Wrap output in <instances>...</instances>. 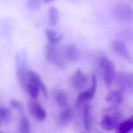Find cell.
<instances>
[{
    "mask_svg": "<svg viewBox=\"0 0 133 133\" xmlns=\"http://www.w3.org/2000/svg\"><path fill=\"white\" fill-rule=\"evenodd\" d=\"M123 115L116 106L108 108L103 114L100 122V126L104 130L111 131L115 129L122 121Z\"/></svg>",
    "mask_w": 133,
    "mask_h": 133,
    "instance_id": "obj_1",
    "label": "cell"
},
{
    "mask_svg": "<svg viewBox=\"0 0 133 133\" xmlns=\"http://www.w3.org/2000/svg\"><path fill=\"white\" fill-rule=\"evenodd\" d=\"M112 12L114 19L119 23L128 24L133 22V8L125 2L116 4Z\"/></svg>",
    "mask_w": 133,
    "mask_h": 133,
    "instance_id": "obj_2",
    "label": "cell"
},
{
    "mask_svg": "<svg viewBox=\"0 0 133 133\" xmlns=\"http://www.w3.org/2000/svg\"><path fill=\"white\" fill-rule=\"evenodd\" d=\"M16 77L22 88L25 89L28 81V72L26 70V54L21 51L16 56Z\"/></svg>",
    "mask_w": 133,
    "mask_h": 133,
    "instance_id": "obj_3",
    "label": "cell"
},
{
    "mask_svg": "<svg viewBox=\"0 0 133 133\" xmlns=\"http://www.w3.org/2000/svg\"><path fill=\"white\" fill-rule=\"evenodd\" d=\"M99 65L102 71L104 83L107 87H110L115 76V70L114 63L106 56L100 57Z\"/></svg>",
    "mask_w": 133,
    "mask_h": 133,
    "instance_id": "obj_4",
    "label": "cell"
},
{
    "mask_svg": "<svg viewBox=\"0 0 133 133\" xmlns=\"http://www.w3.org/2000/svg\"><path fill=\"white\" fill-rule=\"evenodd\" d=\"M114 81L119 89L133 92V73L118 72L115 75Z\"/></svg>",
    "mask_w": 133,
    "mask_h": 133,
    "instance_id": "obj_5",
    "label": "cell"
},
{
    "mask_svg": "<svg viewBox=\"0 0 133 133\" xmlns=\"http://www.w3.org/2000/svg\"><path fill=\"white\" fill-rule=\"evenodd\" d=\"M45 56L49 62L53 64L57 68L62 69L64 67V61L55 45L48 43L46 45Z\"/></svg>",
    "mask_w": 133,
    "mask_h": 133,
    "instance_id": "obj_6",
    "label": "cell"
},
{
    "mask_svg": "<svg viewBox=\"0 0 133 133\" xmlns=\"http://www.w3.org/2000/svg\"><path fill=\"white\" fill-rule=\"evenodd\" d=\"M97 86V77L95 74L92 75V84L88 90L80 93L75 101L76 108H79L83 104H86L87 102L90 101L94 96Z\"/></svg>",
    "mask_w": 133,
    "mask_h": 133,
    "instance_id": "obj_7",
    "label": "cell"
},
{
    "mask_svg": "<svg viewBox=\"0 0 133 133\" xmlns=\"http://www.w3.org/2000/svg\"><path fill=\"white\" fill-rule=\"evenodd\" d=\"M111 48L116 55L129 63H133V57L127 48L125 43L121 40H115L111 43Z\"/></svg>",
    "mask_w": 133,
    "mask_h": 133,
    "instance_id": "obj_8",
    "label": "cell"
},
{
    "mask_svg": "<svg viewBox=\"0 0 133 133\" xmlns=\"http://www.w3.org/2000/svg\"><path fill=\"white\" fill-rule=\"evenodd\" d=\"M28 108L31 116L37 121H43L45 119L46 112L36 99H32L28 101Z\"/></svg>",
    "mask_w": 133,
    "mask_h": 133,
    "instance_id": "obj_9",
    "label": "cell"
},
{
    "mask_svg": "<svg viewBox=\"0 0 133 133\" xmlns=\"http://www.w3.org/2000/svg\"><path fill=\"white\" fill-rule=\"evenodd\" d=\"M70 81L74 89L81 90L87 84V76L81 69H77L71 76Z\"/></svg>",
    "mask_w": 133,
    "mask_h": 133,
    "instance_id": "obj_10",
    "label": "cell"
},
{
    "mask_svg": "<svg viewBox=\"0 0 133 133\" xmlns=\"http://www.w3.org/2000/svg\"><path fill=\"white\" fill-rule=\"evenodd\" d=\"M124 91L121 89L110 91L105 96V100L114 106L120 104L124 99Z\"/></svg>",
    "mask_w": 133,
    "mask_h": 133,
    "instance_id": "obj_11",
    "label": "cell"
},
{
    "mask_svg": "<svg viewBox=\"0 0 133 133\" xmlns=\"http://www.w3.org/2000/svg\"><path fill=\"white\" fill-rule=\"evenodd\" d=\"M28 81L37 86L43 94L45 96H47V90L46 85L37 73L33 71H29Z\"/></svg>",
    "mask_w": 133,
    "mask_h": 133,
    "instance_id": "obj_12",
    "label": "cell"
},
{
    "mask_svg": "<svg viewBox=\"0 0 133 133\" xmlns=\"http://www.w3.org/2000/svg\"><path fill=\"white\" fill-rule=\"evenodd\" d=\"M79 56V52L77 47L73 44H69L63 49L64 58L69 62L76 61Z\"/></svg>",
    "mask_w": 133,
    "mask_h": 133,
    "instance_id": "obj_13",
    "label": "cell"
},
{
    "mask_svg": "<svg viewBox=\"0 0 133 133\" xmlns=\"http://www.w3.org/2000/svg\"><path fill=\"white\" fill-rule=\"evenodd\" d=\"M73 117V112L71 108L64 109L60 113L58 119V125L61 127L67 126L72 121Z\"/></svg>",
    "mask_w": 133,
    "mask_h": 133,
    "instance_id": "obj_14",
    "label": "cell"
},
{
    "mask_svg": "<svg viewBox=\"0 0 133 133\" xmlns=\"http://www.w3.org/2000/svg\"><path fill=\"white\" fill-rule=\"evenodd\" d=\"M83 122L84 129L89 131L92 127V117L91 107L89 104L84 105L83 111Z\"/></svg>",
    "mask_w": 133,
    "mask_h": 133,
    "instance_id": "obj_15",
    "label": "cell"
},
{
    "mask_svg": "<svg viewBox=\"0 0 133 133\" xmlns=\"http://www.w3.org/2000/svg\"><path fill=\"white\" fill-rule=\"evenodd\" d=\"M133 129V115L122 121L115 128V133H128Z\"/></svg>",
    "mask_w": 133,
    "mask_h": 133,
    "instance_id": "obj_16",
    "label": "cell"
},
{
    "mask_svg": "<svg viewBox=\"0 0 133 133\" xmlns=\"http://www.w3.org/2000/svg\"><path fill=\"white\" fill-rule=\"evenodd\" d=\"M59 14L58 9L54 6H51L48 10V22L50 26L56 25L59 20Z\"/></svg>",
    "mask_w": 133,
    "mask_h": 133,
    "instance_id": "obj_17",
    "label": "cell"
},
{
    "mask_svg": "<svg viewBox=\"0 0 133 133\" xmlns=\"http://www.w3.org/2000/svg\"><path fill=\"white\" fill-rule=\"evenodd\" d=\"M45 35L49 43L53 45L58 43L62 39V35L51 29H46L45 30Z\"/></svg>",
    "mask_w": 133,
    "mask_h": 133,
    "instance_id": "obj_18",
    "label": "cell"
},
{
    "mask_svg": "<svg viewBox=\"0 0 133 133\" xmlns=\"http://www.w3.org/2000/svg\"><path fill=\"white\" fill-rule=\"evenodd\" d=\"M55 100L57 105L61 108H66L68 105V98L65 92L63 91L59 90L56 95Z\"/></svg>",
    "mask_w": 133,
    "mask_h": 133,
    "instance_id": "obj_19",
    "label": "cell"
},
{
    "mask_svg": "<svg viewBox=\"0 0 133 133\" xmlns=\"http://www.w3.org/2000/svg\"><path fill=\"white\" fill-rule=\"evenodd\" d=\"M19 133H31L30 122L25 116H22L19 123Z\"/></svg>",
    "mask_w": 133,
    "mask_h": 133,
    "instance_id": "obj_20",
    "label": "cell"
},
{
    "mask_svg": "<svg viewBox=\"0 0 133 133\" xmlns=\"http://www.w3.org/2000/svg\"><path fill=\"white\" fill-rule=\"evenodd\" d=\"M25 90L31 99H36L38 97L40 90L38 87L34 84L29 82L26 86Z\"/></svg>",
    "mask_w": 133,
    "mask_h": 133,
    "instance_id": "obj_21",
    "label": "cell"
},
{
    "mask_svg": "<svg viewBox=\"0 0 133 133\" xmlns=\"http://www.w3.org/2000/svg\"><path fill=\"white\" fill-rule=\"evenodd\" d=\"M11 118V112L10 110L5 107H1L0 108V123L4 124L7 123Z\"/></svg>",
    "mask_w": 133,
    "mask_h": 133,
    "instance_id": "obj_22",
    "label": "cell"
},
{
    "mask_svg": "<svg viewBox=\"0 0 133 133\" xmlns=\"http://www.w3.org/2000/svg\"><path fill=\"white\" fill-rule=\"evenodd\" d=\"M9 104L11 107L16 111H17L20 113H23L24 109L23 105L19 101L16 99H11L9 101Z\"/></svg>",
    "mask_w": 133,
    "mask_h": 133,
    "instance_id": "obj_23",
    "label": "cell"
},
{
    "mask_svg": "<svg viewBox=\"0 0 133 133\" xmlns=\"http://www.w3.org/2000/svg\"><path fill=\"white\" fill-rule=\"evenodd\" d=\"M41 4V0H28L27 7L31 10H36L39 8Z\"/></svg>",
    "mask_w": 133,
    "mask_h": 133,
    "instance_id": "obj_24",
    "label": "cell"
},
{
    "mask_svg": "<svg viewBox=\"0 0 133 133\" xmlns=\"http://www.w3.org/2000/svg\"><path fill=\"white\" fill-rule=\"evenodd\" d=\"M54 1H55V0H43V1L46 3H50Z\"/></svg>",
    "mask_w": 133,
    "mask_h": 133,
    "instance_id": "obj_25",
    "label": "cell"
},
{
    "mask_svg": "<svg viewBox=\"0 0 133 133\" xmlns=\"http://www.w3.org/2000/svg\"><path fill=\"white\" fill-rule=\"evenodd\" d=\"M0 133H5V132H1Z\"/></svg>",
    "mask_w": 133,
    "mask_h": 133,
    "instance_id": "obj_26",
    "label": "cell"
},
{
    "mask_svg": "<svg viewBox=\"0 0 133 133\" xmlns=\"http://www.w3.org/2000/svg\"><path fill=\"white\" fill-rule=\"evenodd\" d=\"M83 133H84V132H83Z\"/></svg>",
    "mask_w": 133,
    "mask_h": 133,
    "instance_id": "obj_27",
    "label": "cell"
}]
</instances>
